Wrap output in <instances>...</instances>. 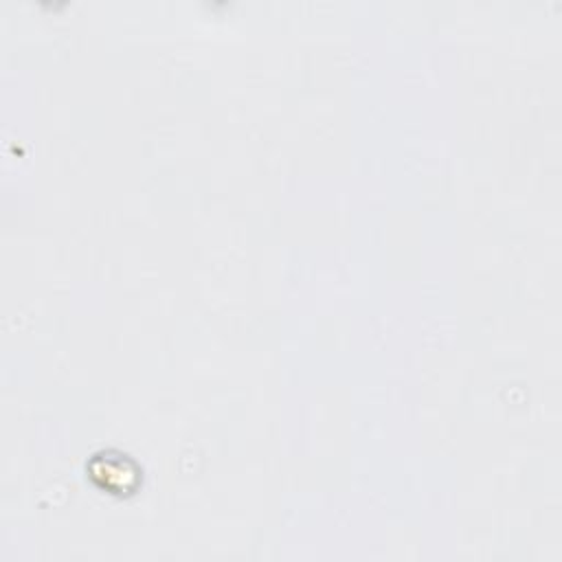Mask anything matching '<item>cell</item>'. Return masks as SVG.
<instances>
[{"instance_id": "1", "label": "cell", "mask_w": 562, "mask_h": 562, "mask_svg": "<svg viewBox=\"0 0 562 562\" xmlns=\"http://www.w3.org/2000/svg\"><path fill=\"white\" fill-rule=\"evenodd\" d=\"M86 470L97 487L108 490L112 494H130L140 483L138 465L127 454L116 450L92 454Z\"/></svg>"}]
</instances>
